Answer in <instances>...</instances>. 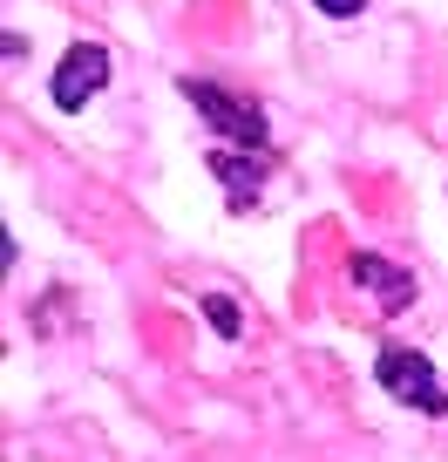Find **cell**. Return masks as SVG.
Returning a JSON list of instances; mask_svg holds the SVG:
<instances>
[{
    "label": "cell",
    "instance_id": "6",
    "mask_svg": "<svg viewBox=\"0 0 448 462\" xmlns=\"http://www.w3.org/2000/svg\"><path fill=\"white\" fill-rule=\"evenodd\" d=\"M313 7H319V14H333V21H353L367 0H313Z\"/></svg>",
    "mask_w": 448,
    "mask_h": 462
},
{
    "label": "cell",
    "instance_id": "4",
    "mask_svg": "<svg viewBox=\"0 0 448 462\" xmlns=\"http://www.w3.org/2000/svg\"><path fill=\"white\" fill-rule=\"evenodd\" d=\"M347 273H353V286H361V292H374V300L388 306V313H401V306L415 300V279H407L401 265H388L380 252H353V265H347Z\"/></svg>",
    "mask_w": 448,
    "mask_h": 462
},
{
    "label": "cell",
    "instance_id": "3",
    "mask_svg": "<svg viewBox=\"0 0 448 462\" xmlns=\"http://www.w3.org/2000/svg\"><path fill=\"white\" fill-rule=\"evenodd\" d=\"M109 82V48H96V42H75L69 55H61V69H55V102L61 109H88V96Z\"/></svg>",
    "mask_w": 448,
    "mask_h": 462
},
{
    "label": "cell",
    "instance_id": "1",
    "mask_svg": "<svg viewBox=\"0 0 448 462\" xmlns=\"http://www.w3.org/2000/svg\"><path fill=\"white\" fill-rule=\"evenodd\" d=\"M374 381L394 394V402L421 408V415H448V394H442V374L428 367V354H415V346H380L374 361Z\"/></svg>",
    "mask_w": 448,
    "mask_h": 462
},
{
    "label": "cell",
    "instance_id": "2",
    "mask_svg": "<svg viewBox=\"0 0 448 462\" xmlns=\"http://www.w3.org/2000/svg\"><path fill=\"white\" fill-rule=\"evenodd\" d=\"M184 96L204 109V123H211L217 136H232V143H245L251 157H265V116L251 109V102H238V96H224L217 82H184Z\"/></svg>",
    "mask_w": 448,
    "mask_h": 462
},
{
    "label": "cell",
    "instance_id": "5",
    "mask_svg": "<svg viewBox=\"0 0 448 462\" xmlns=\"http://www.w3.org/2000/svg\"><path fill=\"white\" fill-rule=\"evenodd\" d=\"M204 319H211V327L224 333V340H232V333H238V306L224 300V292H211V300H204Z\"/></svg>",
    "mask_w": 448,
    "mask_h": 462
}]
</instances>
